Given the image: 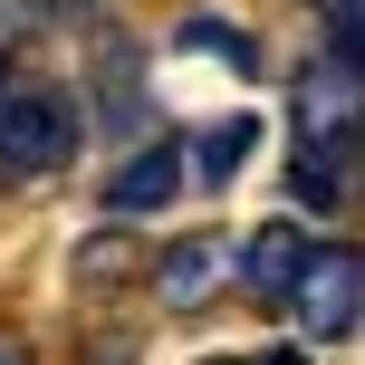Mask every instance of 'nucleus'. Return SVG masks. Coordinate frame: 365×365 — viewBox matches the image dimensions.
Returning <instances> with one entry per match:
<instances>
[{
	"label": "nucleus",
	"instance_id": "1",
	"mask_svg": "<svg viewBox=\"0 0 365 365\" xmlns=\"http://www.w3.org/2000/svg\"><path fill=\"white\" fill-rule=\"evenodd\" d=\"M77 154V96L0 87V173H58Z\"/></svg>",
	"mask_w": 365,
	"mask_h": 365
},
{
	"label": "nucleus",
	"instance_id": "2",
	"mask_svg": "<svg viewBox=\"0 0 365 365\" xmlns=\"http://www.w3.org/2000/svg\"><path fill=\"white\" fill-rule=\"evenodd\" d=\"M356 308H365V250L327 240V250L298 259V279H289V317H298V336H308V346L346 336V327H356Z\"/></svg>",
	"mask_w": 365,
	"mask_h": 365
},
{
	"label": "nucleus",
	"instance_id": "3",
	"mask_svg": "<svg viewBox=\"0 0 365 365\" xmlns=\"http://www.w3.org/2000/svg\"><path fill=\"white\" fill-rule=\"evenodd\" d=\"M173 192H182V145H173V135H154V145H135L125 164H115L106 212H115V221H135V212H164Z\"/></svg>",
	"mask_w": 365,
	"mask_h": 365
},
{
	"label": "nucleus",
	"instance_id": "4",
	"mask_svg": "<svg viewBox=\"0 0 365 365\" xmlns=\"http://www.w3.org/2000/svg\"><path fill=\"white\" fill-rule=\"evenodd\" d=\"M145 279H154V308H173V317H182V308H202V298L231 279V250H221V240H173V250L154 259Z\"/></svg>",
	"mask_w": 365,
	"mask_h": 365
},
{
	"label": "nucleus",
	"instance_id": "5",
	"mask_svg": "<svg viewBox=\"0 0 365 365\" xmlns=\"http://www.w3.org/2000/svg\"><path fill=\"white\" fill-rule=\"evenodd\" d=\"M298 259H308V231H298V221H259V231L240 240V289H250V298H269V308H289Z\"/></svg>",
	"mask_w": 365,
	"mask_h": 365
},
{
	"label": "nucleus",
	"instance_id": "6",
	"mask_svg": "<svg viewBox=\"0 0 365 365\" xmlns=\"http://www.w3.org/2000/svg\"><path fill=\"white\" fill-rule=\"evenodd\" d=\"M250 145H259V115H221V125H202L192 145H182V182H202V192H221L240 164H250Z\"/></svg>",
	"mask_w": 365,
	"mask_h": 365
},
{
	"label": "nucleus",
	"instance_id": "7",
	"mask_svg": "<svg viewBox=\"0 0 365 365\" xmlns=\"http://www.w3.org/2000/svg\"><path fill=\"white\" fill-rule=\"evenodd\" d=\"M182 48H202V58H231L240 77H259V38L240 29V19H221V10H192V19H182Z\"/></svg>",
	"mask_w": 365,
	"mask_h": 365
},
{
	"label": "nucleus",
	"instance_id": "8",
	"mask_svg": "<svg viewBox=\"0 0 365 365\" xmlns=\"http://www.w3.org/2000/svg\"><path fill=\"white\" fill-rule=\"evenodd\" d=\"M135 279V240H87V250H77V289H125Z\"/></svg>",
	"mask_w": 365,
	"mask_h": 365
},
{
	"label": "nucleus",
	"instance_id": "9",
	"mask_svg": "<svg viewBox=\"0 0 365 365\" xmlns=\"http://www.w3.org/2000/svg\"><path fill=\"white\" fill-rule=\"evenodd\" d=\"M327 58L346 77H365V10H336V29H327Z\"/></svg>",
	"mask_w": 365,
	"mask_h": 365
},
{
	"label": "nucleus",
	"instance_id": "10",
	"mask_svg": "<svg viewBox=\"0 0 365 365\" xmlns=\"http://www.w3.org/2000/svg\"><path fill=\"white\" fill-rule=\"evenodd\" d=\"M0 365H29V346H19V336H0Z\"/></svg>",
	"mask_w": 365,
	"mask_h": 365
},
{
	"label": "nucleus",
	"instance_id": "11",
	"mask_svg": "<svg viewBox=\"0 0 365 365\" xmlns=\"http://www.w3.org/2000/svg\"><path fill=\"white\" fill-rule=\"evenodd\" d=\"M308 10H327V19H336V10H365V0H308Z\"/></svg>",
	"mask_w": 365,
	"mask_h": 365
},
{
	"label": "nucleus",
	"instance_id": "12",
	"mask_svg": "<svg viewBox=\"0 0 365 365\" xmlns=\"http://www.w3.org/2000/svg\"><path fill=\"white\" fill-rule=\"evenodd\" d=\"M259 365H308V356H298V346H279V356H259Z\"/></svg>",
	"mask_w": 365,
	"mask_h": 365
},
{
	"label": "nucleus",
	"instance_id": "13",
	"mask_svg": "<svg viewBox=\"0 0 365 365\" xmlns=\"http://www.w3.org/2000/svg\"><path fill=\"white\" fill-rule=\"evenodd\" d=\"M0 48H10V29H0Z\"/></svg>",
	"mask_w": 365,
	"mask_h": 365
},
{
	"label": "nucleus",
	"instance_id": "14",
	"mask_svg": "<svg viewBox=\"0 0 365 365\" xmlns=\"http://www.w3.org/2000/svg\"><path fill=\"white\" fill-rule=\"evenodd\" d=\"M212 365H231V356H212Z\"/></svg>",
	"mask_w": 365,
	"mask_h": 365
}]
</instances>
